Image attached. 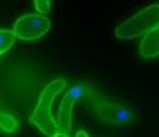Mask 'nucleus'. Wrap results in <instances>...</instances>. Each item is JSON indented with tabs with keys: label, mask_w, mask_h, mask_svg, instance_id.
I'll use <instances>...</instances> for the list:
<instances>
[{
	"label": "nucleus",
	"mask_w": 159,
	"mask_h": 137,
	"mask_svg": "<svg viewBox=\"0 0 159 137\" xmlns=\"http://www.w3.org/2000/svg\"><path fill=\"white\" fill-rule=\"evenodd\" d=\"M159 26V3L145 7L144 10L137 12L134 17L127 19L115 29V36L120 40H132L152 31Z\"/></svg>",
	"instance_id": "nucleus-2"
},
{
	"label": "nucleus",
	"mask_w": 159,
	"mask_h": 137,
	"mask_svg": "<svg viewBox=\"0 0 159 137\" xmlns=\"http://www.w3.org/2000/svg\"><path fill=\"white\" fill-rule=\"evenodd\" d=\"M75 137H89V135H87V134L84 132V130H80V132H77V134H75Z\"/></svg>",
	"instance_id": "nucleus-10"
},
{
	"label": "nucleus",
	"mask_w": 159,
	"mask_h": 137,
	"mask_svg": "<svg viewBox=\"0 0 159 137\" xmlns=\"http://www.w3.org/2000/svg\"><path fill=\"white\" fill-rule=\"evenodd\" d=\"M82 87H72L69 92L65 94V98L62 99V105H60L58 115H57V127H58V132L67 134L69 135L70 130H72V110L75 105L79 94L82 92Z\"/></svg>",
	"instance_id": "nucleus-4"
},
{
	"label": "nucleus",
	"mask_w": 159,
	"mask_h": 137,
	"mask_svg": "<svg viewBox=\"0 0 159 137\" xmlns=\"http://www.w3.org/2000/svg\"><path fill=\"white\" fill-rule=\"evenodd\" d=\"M65 87V79H57V81H52L45 89H43L41 96L38 99V105H36V110L31 115V123H34L43 134H46L48 137H55L58 134V127H57V120L55 115L52 111V105L53 99L58 92L63 91Z\"/></svg>",
	"instance_id": "nucleus-1"
},
{
	"label": "nucleus",
	"mask_w": 159,
	"mask_h": 137,
	"mask_svg": "<svg viewBox=\"0 0 159 137\" xmlns=\"http://www.w3.org/2000/svg\"><path fill=\"white\" fill-rule=\"evenodd\" d=\"M34 7H36V10L39 12V16H41V14H48V12H50V9H52V3H50L48 0H36V2H34Z\"/></svg>",
	"instance_id": "nucleus-9"
},
{
	"label": "nucleus",
	"mask_w": 159,
	"mask_h": 137,
	"mask_svg": "<svg viewBox=\"0 0 159 137\" xmlns=\"http://www.w3.org/2000/svg\"><path fill=\"white\" fill-rule=\"evenodd\" d=\"M0 129L7 134H12L17 130V120L9 113H2L0 111Z\"/></svg>",
	"instance_id": "nucleus-8"
},
{
	"label": "nucleus",
	"mask_w": 159,
	"mask_h": 137,
	"mask_svg": "<svg viewBox=\"0 0 159 137\" xmlns=\"http://www.w3.org/2000/svg\"><path fill=\"white\" fill-rule=\"evenodd\" d=\"M96 113L103 120L115 125H121L130 118V113L123 108V106L113 105V103H98L96 105Z\"/></svg>",
	"instance_id": "nucleus-5"
},
{
	"label": "nucleus",
	"mask_w": 159,
	"mask_h": 137,
	"mask_svg": "<svg viewBox=\"0 0 159 137\" xmlns=\"http://www.w3.org/2000/svg\"><path fill=\"white\" fill-rule=\"evenodd\" d=\"M55 137H69V135H67V134H62V132H58Z\"/></svg>",
	"instance_id": "nucleus-11"
},
{
	"label": "nucleus",
	"mask_w": 159,
	"mask_h": 137,
	"mask_svg": "<svg viewBox=\"0 0 159 137\" xmlns=\"http://www.w3.org/2000/svg\"><path fill=\"white\" fill-rule=\"evenodd\" d=\"M140 55L144 58H154L159 55V26L144 34L140 41Z\"/></svg>",
	"instance_id": "nucleus-6"
},
{
	"label": "nucleus",
	"mask_w": 159,
	"mask_h": 137,
	"mask_svg": "<svg viewBox=\"0 0 159 137\" xmlns=\"http://www.w3.org/2000/svg\"><path fill=\"white\" fill-rule=\"evenodd\" d=\"M16 40H17V38H16L14 31H11V29L0 31V55L5 53L9 48H12V45L16 43Z\"/></svg>",
	"instance_id": "nucleus-7"
},
{
	"label": "nucleus",
	"mask_w": 159,
	"mask_h": 137,
	"mask_svg": "<svg viewBox=\"0 0 159 137\" xmlns=\"http://www.w3.org/2000/svg\"><path fill=\"white\" fill-rule=\"evenodd\" d=\"M50 19H46L45 16H39V14H28V16H22L16 21L14 24V34L16 38L24 41H33L41 38L43 34L48 33L50 29Z\"/></svg>",
	"instance_id": "nucleus-3"
}]
</instances>
